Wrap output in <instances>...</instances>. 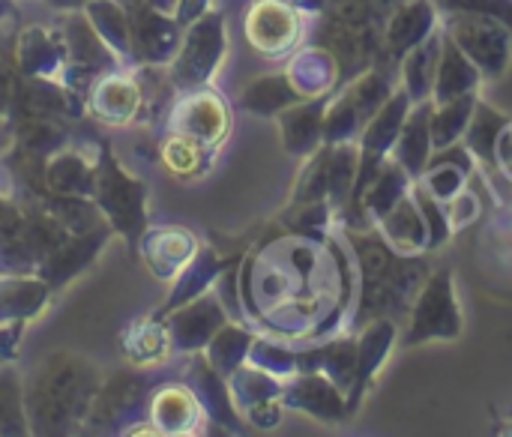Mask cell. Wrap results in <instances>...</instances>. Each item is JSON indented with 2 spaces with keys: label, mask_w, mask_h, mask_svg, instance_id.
Masks as SVG:
<instances>
[{
  "label": "cell",
  "mask_w": 512,
  "mask_h": 437,
  "mask_svg": "<svg viewBox=\"0 0 512 437\" xmlns=\"http://www.w3.org/2000/svg\"><path fill=\"white\" fill-rule=\"evenodd\" d=\"M300 33V15L282 0H258L246 18V36L261 54H282L294 48Z\"/></svg>",
  "instance_id": "6da1fadb"
},
{
  "label": "cell",
  "mask_w": 512,
  "mask_h": 437,
  "mask_svg": "<svg viewBox=\"0 0 512 437\" xmlns=\"http://www.w3.org/2000/svg\"><path fill=\"white\" fill-rule=\"evenodd\" d=\"M189 135L204 144H219L228 132V108L216 96H198L189 105Z\"/></svg>",
  "instance_id": "7a4b0ae2"
},
{
  "label": "cell",
  "mask_w": 512,
  "mask_h": 437,
  "mask_svg": "<svg viewBox=\"0 0 512 437\" xmlns=\"http://www.w3.org/2000/svg\"><path fill=\"white\" fill-rule=\"evenodd\" d=\"M162 159H165L168 171H174L180 177L195 174L201 165V141L192 135H171L162 147Z\"/></svg>",
  "instance_id": "3957f363"
}]
</instances>
